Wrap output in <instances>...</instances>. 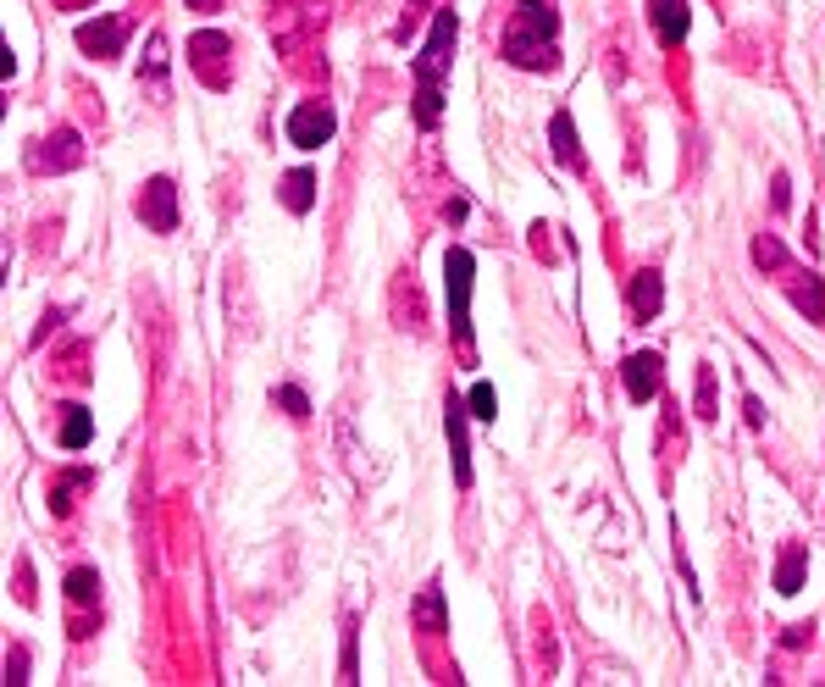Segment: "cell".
Listing matches in <instances>:
<instances>
[{"instance_id":"1","label":"cell","mask_w":825,"mask_h":687,"mask_svg":"<svg viewBox=\"0 0 825 687\" xmlns=\"http://www.w3.org/2000/svg\"><path fill=\"white\" fill-rule=\"evenodd\" d=\"M505 62L521 67V73H554L560 67V12L549 0H521L505 23V40H499Z\"/></svg>"},{"instance_id":"2","label":"cell","mask_w":825,"mask_h":687,"mask_svg":"<svg viewBox=\"0 0 825 687\" xmlns=\"http://www.w3.org/2000/svg\"><path fill=\"white\" fill-rule=\"evenodd\" d=\"M455 34H461L455 12H438V23H433V34L416 56V123L422 128H433L438 112H444V73L455 67Z\"/></svg>"},{"instance_id":"3","label":"cell","mask_w":825,"mask_h":687,"mask_svg":"<svg viewBox=\"0 0 825 687\" xmlns=\"http://www.w3.org/2000/svg\"><path fill=\"white\" fill-rule=\"evenodd\" d=\"M444 277H449V338L461 350H472V283H477V261L472 250H449L444 255Z\"/></svg>"},{"instance_id":"4","label":"cell","mask_w":825,"mask_h":687,"mask_svg":"<svg viewBox=\"0 0 825 687\" xmlns=\"http://www.w3.org/2000/svg\"><path fill=\"white\" fill-rule=\"evenodd\" d=\"M189 67L205 89H228L233 84V40L222 29H205L189 40Z\"/></svg>"},{"instance_id":"5","label":"cell","mask_w":825,"mask_h":687,"mask_svg":"<svg viewBox=\"0 0 825 687\" xmlns=\"http://www.w3.org/2000/svg\"><path fill=\"white\" fill-rule=\"evenodd\" d=\"M332 134H338L332 106H321V101H299V106L288 112V145H299V150H321Z\"/></svg>"},{"instance_id":"6","label":"cell","mask_w":825,"mask_h":687,"mask_svg":"<svg viewBox=\"0 0 825 687\" xmlns=\"http://www.w3.org/2000/svg\"><path fill=\"white\" fill-rule=\"evenodd\" d=\"M134 211H139V222H145L150 233H178V183H172V178H150V183L139 189Z\"/></svg>"},{"instance_id":"7","label":"cell","mask_w":825,"mask_h":687,"mask_svg":"<svg viewBox=\"0 0 825 687\" xmlns=\"http://www.w3.org/2000/svg\"><path fill=\"white\" fill-rule=\"evenodd\" d=\"M29 167L34 172H73V167H84V139L73 128H56L29 150Z\"/></svg>"},{"instance_id":"8","label":"cell","mask_w":825,"mask_h":687,"mask_svg":"<svg viewBox=\"0 0 825 687\" xmlns=\"http://www.w3.org/2000/svg\"><path fill=\"white\" fill-rule=\"evenodd\" d=\"M123 40H128V23H123V18H95V23H78V51H84V56H95V62L123 56Z\"/></svg>"},{"instance_id":"9","label":"cell","mask_w":825,"mask_h":687,"mask_svg":"<svg viewBox=\"0 0 825 687\" xmlns=\"http://www.w3.org/2000/svg\"><path fill=\"white\" fill-rule=\"evenodd\" d=\"M466 405L449 394V405H444V433H449V461H455V483L461 488H472V438H466Z\"/></svg>"},{"instance_id":"10","label":"cell","mask_w":825,"mask_h":687,"mask_svg":"<svg viewBox=\"0 0 825 687\" xmlns=\"http://www.w3.org/2000/svg\"><path fill=\"white\" fill-rule=\"evenodd\" d=\"M659 378H665V367H659V356H654V350H637V356H626V372H621V383H626V394H632L637 405H648V400L659 394Z\"/></svg>"},{"instance_id":"11","label":"cell","mask_w":825,"mask_h":687,"mask_svg":"<svg viewBox=\"0 0 825 687\" xmlns=\"http://www.w3.org/2000/svg\"><path fill=\"white\" fill-rule=\"evenodd\" d=\"M626 305H632V321H654L659 305H665V277L654 266L632 272V288H626Z\"/></svg>"},{"instance_id":"12","label":"cell","mask_w":825,"mask_h":687,"mask_svg":"<svg viewBox=\"0 0 825 687\" xmlns=\"http://www.w3.org/2000/svg\"><path fill=\"white\" fill-rule=\"evenodd\" d=\"M648 18H654V34H659L665 45H681L687 29H692V7H687V0H654Z\"/></svg>"},{"instance_id":"13","label":"cell","mask_w":825,"mask_h":687,"mask_svg":"<svg viewBox=\"0 0 825 687\" xmlns=\"http://www.w3.org/2000/svg\"><path fill=\"white\" fill-rule=\"evenodd\" d=\"M781 277H786L792 305H797L808 321H825V288H819V277H814V272H797V266H792V272H781Z\"/></svg>"},{"instance_id":"14","label":"cell","mask_w":825,"mask_h":687,"mask_svg":"<svg viewBox=\"0 0 825 687\" xmlns=\"http://www.w3.org/2000/svg\"><path fill=\"white\" fill-rule=\"evenodd\" d=\"M410 621H416L422 632H449V615H444V588L438 582H427L422 593H416V604H410Z\"/></svg>"},{"instance_id":"15","label":"cell","mask_w":825,"mask_h":687,"mask_svg":"<svg viewBox=\"0 0 825 687\" xmlns=\"http://www.w3.org/2000/svg\"><path fill=\"white\" fill-rule=\"evenodd\" d=\"M549 145H554L560 167L582 172V145H577V123H571V112H554V117H549Z\"/></svg>"},{"instance_id":"16","label":"cell","mask_w":825,"mask_h":687,"mask_svg":"<svg viewBox=\"0 0 825 687\" xmlns=\"http://www.w3.org/2000/svg\"><path fill=\"white\" fill-rule=\"evenodd\" d=\"M277 194H283V205H288L294 216H305V211L316 205V172H310V167L283 172V189H277Z\"/></svg>"},{"instance_id":"17","label":"cell","mask_w":825,"mask_h":687,"mask_svg":"<svg viewBox=\"0 0 825 687\" xmlns=\"http://www.w3.org/2000/svg\"><path fill=\"white\" fill-rule=\"evenodd\" d=\"M803 571H808V549H803V543H786L781 560H775V593H797V588H803Z\"/></svg>"},{"instance_id":"18","label":"cell","mask_w":825,"mask_h":687,"mask_svg":"<svg viewBox=\"0 0 825 687\" xmlns=\"http://www.w3.org/2000/svg\"><path fill=\"white\" fill-rule=\"evenodd\" d=\"M89 438H95V416L84 405H67L62 411V450H84Z\"/></svg>"},{"instance_id":"19","label":"cell","mask_w":825,"mask_h":687,"mask_svg":"<svg viewBox=\"0 0 825 687\" xmlns=\"http://www.w3.org/2000/svg\"><path fill=\"white\" fill-rule=\"evenodd\" d=\"M753 266H759V272H792L786 244H781L775 233H759V239H753Z\"/></svg>"},{"instance_id":"20","label":"cell","mask_w":825,"mask_h":687,"mask_svg":"<svg viewBox=\"0 0 825 687\" xmlns=\"http://www.w3.org/2000/svg\"><path fill=\"white\" fill-rule=\"evenodd\" d=\"M67 599H73V604H101V577H95L89 566L67 571Z\"/></svg>"},{"instance_id":"21","label":"cell","mask_w":825,"mask_h":687,"mask_svg":"<svg viewBox=\"0 0 825 687\" xmlns=\"http://www.w3.org/2000/svg\"><path fill=\"white\" fill-rule=\"evenodd\" d=\"M472 416H477V422H494V416H499V394H494V383H472Z\"/></svg>"},{"instance_id":"22","label":"cell","mask_w":825,"mask_h":687,"mask_svg":"<svg viewBox=\"0 0 825 687\" xmlns=\"http://www.w3.org/2000/svg\"><path fill=\"white\" fill-rule=\"evenodd\" d=\"M167 78V40L161 34H150V51H145V62H139V78Z\"/></svg>"},{"instance_id":"23","label":"cell","mask_w":825,"mask_h":687,"mask_svg":"<svg viewBox=\"0 0 825 687\" xmlns=\"http://www.w3.org/2000/svg\"><path fill=\"white\" fill-rule=\"evenodd\" d=\"M698 416H704V422L720 416V411H715V367H698Z\"/></svg>"},{"instance_id":"24","label":"cell","mask_w":825,"mask_h":687,"mask_svg":"<svg viewBox=\"0 0 825 687\" xmlns=\"http://www.w3.org/2000/svg\"><path fill=\"white\" fill-rule=\"evenodd\" d=\"M272 400H277V405H283V411H288L294 422H305V416H310V400H305V389H294V383H283V389H277Z\"/></svg>"},{"instance_id":"25","label":"cell","mask_w":825,"mask_h":687,"mask_svg":"<svg viewBox=\"0 0 825 687\" xmlns=\"http://www.w3.org/2000/svg\"><path fill=\"white\" fill-rule=\"evenodd\" d=\"M338 681H360V670H355V621H343V676Z\"/></svg>"},{"instance_id":"26","label":"cell","mask_w":825,"mask_h":687,"mask_svg":"<svg viewBox=\"0 0 825 687\" xmlns=\"http://www.w3.org/2000/svg\"><path fill=\"white\" fill-rule=\"evenodd\" d=\"M29 681V648H12V659H7V687H23Z\"/></svg>"},{"instance_id":"27","label":"cell","mask_w":825,"mask_h":687,"mask_svg":"<svg viewBox=\"0 0 825 687\" xmlns=\"http://www.w3.org/2000/svg\"><path fill=\"white\" fill-rule=\"evenodd\" d=\"M786 200H792V183H786V172H775V183H770V205L786 211Z\"/></svg>"},{"instance_id":"28","label":"cell","mask_w":825,"mask_h":687,"mask_svg":"<svg viewBox=\"0 0 825 687\" xmlns=\"http://www.w3.org/2000/svg\"><path fill=\"white\" fill-rule=\"evenodd\" d=\"M189 7H200V12H216V0H189Z\"/></svg>"}]
</instances>
